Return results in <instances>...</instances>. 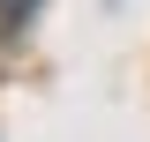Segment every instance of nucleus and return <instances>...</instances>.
<instances>
[{"mask_svg": "<svg viewBox=\"0 0 150 142\" xmlns=\"http://www.w3.org/2000/svg\"><path fill=\"white\" fill-rule=\"evenodd\" d=\"M0 8H8V15H30V8H38V0H0Z\"/></svg>", "mask_w": 150, "mask_h": 142, "instance_id": "f257e3e1", "label": "nucleus"}]
</instances>
